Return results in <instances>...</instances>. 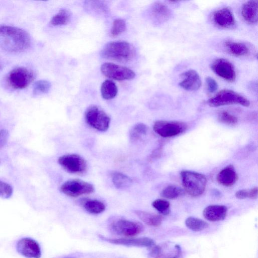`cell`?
<instances>
[{
	"mask_svg": "<svg viewBox=\"0 0 258 258\" xmlns=\"http://www.w3.org/2000/svg\"><path fill=\"white\" fill-rule=\"evenodd\" d=\"M102 240L110 243L127 246L151 247L155 245V241L151 238L146 237L139 238L126 237L120 238H108L101 236Z\"/></svg>",
	"mask_w": 258,
	"mask_h": 258,
	"instance_id": "5bb4252c",
	"label": "cell"
},
{
	"mask_svg": "<svg viewBox=\"0 0 258 258\" xmlns=\"http://www.w3.org/2000/svg\"><path fill=\"white\" fill-rule=\"evenodd\" d=\"M135 213L141 221L150 226L158 227L162 222V217L159 215L141 210L135 211Z\"/></svg>",
	"mask_w": 258,
	"mask_h": 258,
	"instance_id": "7402d4cb",
	"label": "cell"
},
{
	"mask_svg": "<svg viewBox=\"0 0 258 258\" xmlns=\"http://www.w3.org/2000/svg\"><path fill=\"white\" fill-rule=\"evenodd\" d=\"M34 76L32 71L24 67H19L9 73L7 81L13 89H23L29 85L34 79Z\"/></svg>",
	"mask_w": 258,
	"mask_h": 258,
	"instance_id": "8992f818",
	"label": "cell"
},
{
	"mask_svg": "<svg viewBox=\"0 0 258 258\" xmlns=\"http://www.w3.org/2000/svg\"><path fill=\"white\" fill-rule=\"evenodd\" d=\"M125 29L126 24L125 21L121 19H116L113 22L110 35L112 37H116L123 32Z\"/></svg>",
	"mask_w": 258,
	"mask_h": 258,
	"instance_id": "d6a6232c",
	"label": "cell"
},
{
	"mask_svg": "<svg viewBox=\"0 0 258 258\" xmlns=\"http://www.w3.org/2000/svg\"><path fill=\"white\" fill-rule=\"evenodd\" d=\"M227 208L224 205H213L205 208L203 214L208 221L216 222L224 220L227 214Z\"/></svg>",
	"mask_w": 258,
	"mask_h": 258,
	"instance_id": "ac0fdd59",
	"label": "cell"
},
{
	"mask_svg": "<svg viewBox=\"0 0 258 258\" xmlns=\"http://www.w3.org/2000/svg\"><path fill=\"white\" fill-rule=\"evenodd\" d=\"M9 132L5 129L0 130V149L4 147L8 140Z\"/></svg>",
	"mask_w": 258,
	"mask_h": 258,
	"instance_id": "74e56055",
	"label": "cell"
},
{
	"mask_svg": "<svg viewBox=\"0 0 258 258\" xmlns=\"http://www.w3.org/2000/svg\"><path fill=\"white\" fill-rule=\"evenodd\" d=\"M60 191L71 197L90 194L94 191L92 184L78 179H70L63 183L60 187Z\"/></svg>",
	"mask_w": 258,
	"mask_h": 258,
	"instance_id": "9c48e42d",
	"label": "cell"
},
{
	"mask_svg": "<svg viewBox=\"0 0 258 258\" xmlns=\"http://www.w3.org/2000/svg\"><path fill=\"white\" fill-rule=\"evenodd\" d=\"M176 253L175 255L172 258H179L181 254V248L178 245H175Z\"/></svg>",
	"mask_w": 258,
	"mask_h": 258,
	"instance_id": "f35d334b",
	"label": "cell"
},
{
	"mask_svg": "<svg viewBox=\"0 0 258 258\" xmlns=\"http://www.w3.org/2000/svg\"><path fill=\"white\" fill-rule=\"evenodd\" d=\"M237 180V174L232 165L224 167L217 175L218 183L225 186L233 185Z\"/></svg>",
	"mask_w": 258,
	"mask_h": 258,
	"instance_id": "ffe728a7",
	"label": "cell"
},
{
	"mask_svg": "<svg viewBox=\"0 0 258 258\" xmlns=\"http://www.w3.org/2000/svg\"><path fill=\"white\" fill-rule=\"evenodd\" d=\"M186 226L194 231H200L209 227L208 223L199 218L189 217L185 221Z\"/></svg>",
	"mask_w": 258,
	"mask_h": 258,
	"instance_id": "4316f807",
	"label": "cell"
},
{
	"mask_svg": "<svg viewBox=\"0 0 258 258\" xmlns=\"http://www.w3.org/2000/svg\"><path fill=\"white\" fill-rule=\"evenodd\" d=\"M148 130V126L143 123H138L134 125L130 131V137L131 140L136 141L140 139V138L146 134Z\"/></svg>",
	"mask_w": 258,
	"mask_h": 258,
	"instance_id": "f1b7e54d",
	"label": "cell"
},
{
	"mask_svg": "<svg viewBox=\"0 0 258 258\" xmlns=\"http://www.w3.org/2000/svg\"><path fill=\"white\" fill-rule=\"evenodd\" d=\"M207 103L210 106L214 107L233 104H238L245 107L250 105V102L246 98L229 89L220 91L209 99Z\"/></svg>",
	"mask_w": 258,
	"mask_h": 258,
	"instance_id": "277c9868",
	"label": "cell"
},
{
	"mask_svg": "<svg viewBox=\"0 0 258 258\" xmlns=\"http://www.w3.org/2000/svg\"><path fill=\"white\" fill-rule=\"evenodd\" d=\"M134 47L126 41H112L107 43L101 51L102 57L120 62H126L134 56Z\"/></svg>",
	"mask_w": 258,
	"mask_h": 258,
	"instance_id": "7a4b0ae2",
	"label": "cell"
},
{
	"mask_svg": "<svg viewBox=\"0 0 258 258\" xmlns=\"http://www.w3.org/2000/svg\"><path fill=\"white\" fill-rule=\"evenodd\" d=\"M152 206L160 214L167 215L170 213V203L168 201L163 199H157L152 204Z\"/></svg>",
	"mask_w": 258,
	"mask_h": 258,
	"instance_id": "4dcf8cb0",
	"label": "cell"
},
{
	"mask_svg": "<svg viewBox=\"0 0 258 258\" xmlns=\"http://www.w3.org/2000/svg\"><path fill=\"white\" fill-rule=\"evenodd\" d=\"M182 80L179 85L188 91H195L200 89L202 82L199 74L194 70H189L180 75Z\"/></svg>",
	"mask_w": 258,
	"mask_h": 258,
	"instance_id": "9a60e30c",
	"label": "cell"
},
{
	"mask_svg": "<svg viewBox=\"0 0 258 258\" xmlns=\"http://www.w3.org/2000/svg\"><path fill=\"white\" fill-rule=\"evenodd\" d=\"M110 176L114 185L119 189L127 188L133 182L129 176L120 172L113 171L110 173Z\"/></svg>",
	"mask_w": 258,
	"mask_h": 258,
	"instance_id": "603a6c76",
	"label": "cell"
},
{
	"mask_svg": "<svg viewBox=\"0 0 258 258\" xmlns=\"http://www.w3.org/2000/svg\"><path fill=\"white\" fill-rule=\"evenodd\" d=\"M227 51L236 56H245L250 53L249 47L245 43L227 40L224 42Z\"/></svg>",
	"mask_w": 258,
	"mask_h": 258,
	"instance_id": "44dd1931",
	"label": "cell"
},
{
	"mask_svg": "<svg viewBox=\"0 0 258 258\" xmlns=\"http://www.w3.org/2000/svg\"><path fill=\"white\" fill-rule=\"evenodd\" d=\"M117 91V87L112 81L106 80L101 85V95L104 99L109 100L114 98Z\"/></svg>",
	"mask_w": 258,
	"mask_h": 258,
	"instance_id": "cb8c5ba5",
	"label": "cell"
},
{
	"mask_svg": "<svg viewBox=\"0 0 258 258\" xmlns=\"http://www.w3.org/2000/svg\"><path fill=\"white\" fill-rule=\"evenodd\" d=\"M16 249L19 253L27 258H40L41 256L39 243L30 237L20 239L17 243Z\"/></svg>",
	"mask_w": 258,
	"mask_h": 258,
	"instance_id": "4fadbf2b",
	"label": "cell"
},
{
	"mask_svg": "<svg viewBox=\"0 0 258 258\" xmlns=\"http://www.w3.org/2000/svg\"><path fill=\"white\" fill-rule=\"evenodd\" d=\"M71 17V13L68 10L61 9L51 18L50 24L53 26L65 25L70 21Z\"/></svg>",
	"mask_w": 258,
	"mask_h": 258,
	"instance_id": "484cf974",
	"label": "cell"
},
{
	"mask_svg": "<svg viewBox=\"0 0 258 258\" xmlns=\"http://www.w3.org/2000/svg\"><path fill=\"white\" fill-rule=\"evenodd\" d=\"M150 14L153 20L160 24L166 22L172 16V12L168 7L159 2H155L151 6Z\"/></svg>",
	"mask_w": 258,
	"mask_h": 258,
	"instance_id": "e0dca14e",
	"label": "cell"
},
{
	"mask_svg": "<svg viewBox=\"0 0 258 258\" xmlns=\"http://www.w3.org/2000/svg\"><path fill=\"white\" fill-rule=\"evenodd\" d=\"M51 88V83L47 80L36 81L33 86V94L35 95L47 93Z\"/></svg>",
	"mask_w": 258,
	"mask_h": 258,
	"instance_id": "f546056e",
	"label": "cell"
},
{
	"mask_svg": "<svg viewBox=\"0 0 258 258\" xmlns=\"http://www.w3.org/2000/svg\"><path fill=\"white\" fill-rule=\"evenodd\" d=\"M31 45L29 34L24 30L9 25L0 26V47L11 53L27 50Z\"/></svg>",
	"mask_w": 258,
	"mask_h": 258,
	"instance_id": "6da1fadb",
	"label": "cell"
},
{
	"mask_svg": "<svg viewBox=\"0 0 258 258\" xmlns=\"http://www.w3.org/2000/svg\"><path fill=\"white\" fill-rule=\"evenodd\" d=\"M180 176L183 189L187 194L193 197L202 195L204 192L207 180L201 173L189 170H183Z\"/></svg>",
	"mask_w": 258,
	"mask_h": 258,
	"instance_id": "3957f363",
	"label": "cell"
},
{
	"mask_svg": "<svg viewBox=\"0 0 258 258\" xmlns=\"http://www.w3.org/2000/svg\"><path fill=\"white\" fill-rule=\"evenodd\" d=\"M58 163L66 171L71 173H83L86 171L87 167L85 160L75 154L59 157Z\"/></svg>",
	"mask_w": 258,
	"mask_h": 258,
	"instance_id": "8fae6325",
	"label": "cell"
},
{
	"mask_svg": "<svg viewBox=\"0 0 258 258\" xmlns=\"http://www.w3.org/2000/svg\"><path fill=\"white\" fill-rule=\"evenodd\" d=\"M184 194L183 188L175 185H170L165 187L161 191L162 197L168 199L177 198Z\"/></svg>",
	"mask_w": 258,
	"mask_h": 258,
	"instance_id": "83f0119b",
	"label": "cell"
},
{
	"mask_svg": "<svg viewBox=\"0 0 258 258\" xmlns=\"http://www.w3.org/2000/svg\"><path fill=\"white\" fill-rule=\"evenodd\" d=\"M207 89L209 93H213L218 89V84L216 81L210 77H208L206 79Z\"/></svg>",
	"mask_w": 258,
	"mask_h": 258,
	"instance_id": "d590c367",
	"label": "cell"
},
{
	"mask_svg": "<svg viewBox=\"0 0 258 258\" xmlns=\"http://www.w3.org/2000/svg\"><path fill=\"white\" fill-rule=\"evenodd\" d=\"M258 1H249L243 4L241 13L243 19L249 24H256L257 16Z\"/></svg>",
	"mask_w": 258,
	"mask_h": 258,
	"instance_id": "d6986e66",
	"label": "cell"
},
{
	"mask_svg": "<svg viewBox=\"0 0 258 258\" xmlns=\"http://www.w3.org/2000/svg\"><path fill=\"white\" fill-rule=\"evenodd\" d=\"M100 70L105 77L118 81L132 80L136 76L135 72L129 68L111 62L103 63Z\"/></svg>",
	"mask_w": 258,
	"mask_h": 258,
	"instance_id": "30bf717a",
	"label": "cell"
},
{
	"mask_svg": "<svg viewBox=\"0 0 258 258\" xmlns=\"http://www.w3.org/2000/svg\"><path fill=\"white\" fill-rule=\"evenodd\" d=\"M149 254L151 258H163L162 248L158 245H154L151 246V249Z\"/></svg>",
	"mask_w": 258,
	"mask_h": 258,
	"instance_id": "8d00e7d4",
	"label": "cell"
},
{
	"mask_svg": "<svg viewBox=\"0 0 258 258\" xmlns=\"http://www.w3.org/2000/svg\"><path fill=\"white\" fill-rule=\"evenodd\" d=\"M218 120L228 124H234L237 122V118L227 111H222L218 114Z\"/></svg>",
	"mask_w": 258,
	"mask_h": 258,
	"instance_id": "836d02e7",
	"label": "cell"
},
{
	"mask_svg": "<svg viewBox=\"0 0 258 258\" xmlns=\"http://www.w3.org/2000/svg\"><path fill=\"white\" fill-rule=\"evenodd\" d=\"M84 208L89 213L98 214L105 210V205L101 201L97 200H88L83 203Z\"/></svg>",
	"mask_w": 258,
	"mask_h": 258,
	"instance_id": "d4e9b609",
	"label": "cell"
},
{
	"mask_svg": "<svg viewBox=\"0 0 258 258\" xmlns=\"http://www.w3.org/2000/svg\"><path fill=\"white\" fill-rule=\"evenodd\" d=\"M212 20L217 26L221 28H230L235 24L234 15L228 8H223L215 11Z\"/></svg>",
	"mask_w": 258,
	"mask_h": 258,
	"instance_id": "2e32d148",
	"label": "cell"
},
{
	"mask_svg": "<svg viewBox=\"0 0 258 258\" xmlns=\"http://www.w3.org/2000/svg\"><path fill=\"white\" fill-rule=\"evenodd\" d=\"M13 192L12 186L0 180V198L7 199L11 197Z\"/></svg>",
	"mask_w": 258,
	"mask_h": 258,
	"instance_id": "e575fe53",
	"label": "cell"
},
{
	"mask_svg": "<svg viewBox=\"0 0 258 258\" xmlns=\"http://www.w3.org/2000/svg\"><path fill=\"white\" fill-rule=\"evenodd\" d=\"M63 258H76V257H72V256H68V257H63Z\"/></svg>",
	"mask_w": 258,
	"mask_h": 258,
	"instance_id": "ab89813d",
	"label": "cell"
},
{
	"mask_svg": "<svg viewBox=\"0 0 258 258\" xmlns=\"http://www.w3.org/2000/svg\"><path fill=\"white\" fill-rule=\"evenodd\" d=\"M211 69L217 75L228 82H233L236 79V71L233 65L225 58L215 59L211 64Z\"/></svg>",
	"mask_w": 258,
	"mask_h": 258,
	"instance_id": "7c38bea8",
	"label": "cell"
},
{
	"mask_svg": "<svg viewBox=\"0 0 258 258\" xmlns=\"http://www.w3.org/2000/svg\"><path fill=\"white\" fill-rule=\"evenodd\" d=\"M86 122L94 129L101 132L107 131L109 126L110 118L100 108L91 105L85 112Z\"/></svg>",
	"mask_w": 258,
	"mask_h": 258,
	"instance_id": "5b68a950",
	"label": "cell"
},
{
	"mask_svg": "<svg viewBox=\"0 0 258 258\" xmlns=\"http://www.w3.org/2000/svg\"><path fill=\"white\" fill-rule=\"evenodd\" d=\"M187 125L178 121L158 120L153 125L156 133L164 138L174 137L182 134L187 129Z\"/></svg>",
	"mask_w": 258,
	"mask_h": 258,
	"instance_id": "52a82bcc",
	"label": "cell"
},
{
	"mask_svg": "<svg viewBox=\"0 0 258 258\" xmlns=\"http://www.w3.org/2000/svg\"><path fill=\"white\" fill-rule=\"evenodd\" d=\"M258 189L254 187L250 189H244L237 191L235 193V197L239 199H244L246 198L256 199L257 198Z\"/></svg>",
	"mask_w": 258,
	"mask_h": 258,
	"instance_id": "1f68e13d",
	"label": "cell"
},
{
	"mask_svg": "<svg viewBox=\"0 0 258 258\" xmlns=\"http://www.w3.org/2000/svg\"><path fill=\"white\" fill-rule=\"evenodd\" d=\"M110 228L113 233L127 237L136 236L143 230L141 223L124 219L112 221L110 224Z\"/></svg>",
	"mask_w": 258,
	"mask_h": 258,
	"instance_id": "ba28073f",
	"label": "cell"
}]
</instances>
